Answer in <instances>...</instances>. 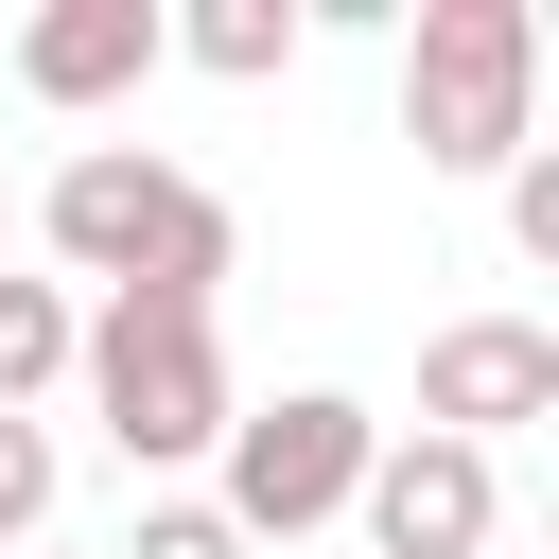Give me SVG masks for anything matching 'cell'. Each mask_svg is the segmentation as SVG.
<instances>
[{"label": "cell", "mask_w": 559, "mask_h": 559, "mask_svg": "<svg viewBox=\"0 0 559 559\" xmlns=\"http://www.w3.org/2000/svg\"><path fill=\"white\" fill-rule=\"evenodd\" d=\"M402 140H419V175H507L542 140V17L524 0H419L402 17Z\"/></svg>", "instance_id": "obj_1"}, {"label": "cell", "mask_w": 559, "mask_h": 559, "mask_svg": "<svg viewBox=\"0 0 559 559\" xmlns=\"http://www.w3.org/2000/svg\"><path fill=\"white\" fill-rule=\"evenodd\" d=\"M52 262L105 280V297H210V280H227V210H210L175 157L87 140V157L52 175Z\"/></svg>", "instance_id": "obj_2"}, {"label": "cell", "mask_w": 559, "mask_h": 559, "mask_svg": "<svg viewBox=\"0 0 559 559\" xmlns=\"http://www.w3.org/2000/svg\"><path fill=\"white\" fill-rule=\"evenodd\" d=\"M70 367H87V419H105L122 472H175V454H210L245 419L227 402V349H210V297H105L70 332Z\"/></svg>", "instance_id": "obj_3"}, {"label": "cell", "mask_w": 559, "mask_h": 559, "mask_svg": "<svg viewBox=\"0 0 559 559\" xmlns=\"http://www.w3.org/2000/svg\"><path fill=\"white\" fill-rule=\"evenodd\" d=\"M227 454V542H297V524H332L349 489H367V402H332V384H297V402H262V419H227L210 437Z\"/></svg>", "instance_id": "obj_4"}, {"label": "cell", "mask_w": 559, "mask_h": 559, "mask_svg": "<svg viewBox=\"0 0 559 559\" xmlns=\"http://www.w3.org/2000/svg\"><path fill=\"white\" fill-rule=\"evenodd\" d=\"M507 419H559V332L542 314H454L419 349V437H507Z\"/></svg>", "instance_id": "obj_5"}, {"label": "cell", "mask_w": 559, "mask_h": 559, "mask_svg": "<svg viewBox=\"0 0 559 559\" xmlns=\"http://www.w3.org/2000/svg\"><path fill=\"white\" fill-rule=\"evenodd\" d=\"M349 507H367V542H384V559H489V524H507V489H489V454H472V437H384Z\"/></svg>", "instance_id": "obj_6"}, {"label": "cell", "mask_w": 559, "mask_h": 559, "mask_svg": "<svg viewBox=\"0 0 559 559\" xmlns=\"http://www.w3.org/2000/svg\"><path fill=\"white\" fill-rule=\"evenodd\" d=\"M157 52H175L157 0H52V17H17V87L35 105H122Z\"/></svg>", "instance_id": "obj_7"}, {"label": "cell", "mask_w": 559, "mask_h": 559, "mask_svg": "<svg viewBox=\"0 0 559 559\" xmlns=\"http://www.w3.org/2000/svg\"><path fill=\"white\" fill-rule=\"evenodd\" d=\"M175 52H192V70H227V87H262V70H297V0H192V17H175Z\"/></svg>", "instance_id": "obj_8"}, {"label": "cell", "mask_w": 559, "mask_h": 559, "mask_svg": "<svg viewBox=\"0 0 559 559\" xmlns=\"http://www.w3.org/2000/svg\"><path fill=\"white\" fill-rule=\"evenodd\" d=\"M70 332H87L70 280H0V419H17L35 384H70Z\"/></svg>", "instance_id": "obj_9"}, {"label": "cell", "mask_w": 559, "mask_h": 559, "mask_svg": "<svg viewBox=\"0 0 559 559\" xmlns=\"http://www.w3.org/2000/svg\"><path fill=\"white\" fill-rule=\"evenodd\" d=\"M35 524H52V437L0 419V542H35Z\"/></svg>", "instance_id": "obj_10"}, {"label": "cell", "mask_w": 559, "mask_h": 559, "mask_svg": "<svg viewBox=\"0 0 559 559\" xmlns=\"http://www.w3.org/2000/svg\"><path fill=\"white\" fill-rule=\"evenodd\" d=\"M122 559H245V542H227V507H140Z\"/></svg>", "instance_id": "obj_11"}]
</instances>
